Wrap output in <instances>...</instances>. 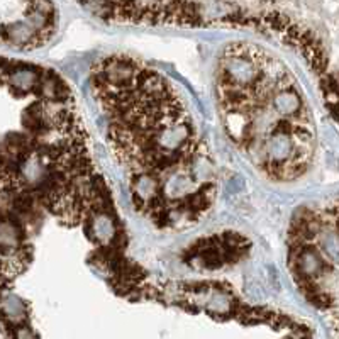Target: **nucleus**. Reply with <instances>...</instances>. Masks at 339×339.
Segmentation results:
<instances>
[{
  "mask_svg": "<svg viewBox=\"0 0 339 339\" xmlns=\"http://www.w3.org/2000/svg\"><path fill=\"white\" fill-rule=\"evenodd\" d=\"M221 114L227 133L273 178L299 177L314 153V128L299 83L278 60L234 45L219 65Z\"/></svg>",
  "mask_w": 339,
  "mask_h": 339,
  "instance_id": "2",
  "label": "nucleus"
},
{
  "mask_svg": "<svg viewBox=\"0 0 339 339\" xmlns=\"http://www.w3.org/2000/svg\"><path fill=\"white\" fill-rule=\"evenodd\" d=\"M7 34H9V37H11L14 43H26L29 37H31V31H27V27L21 26V24H19V26L9 27Z\"/></svg>",
  "mask_w": 339,
  "mask_h": 339,
  "instance_id": "6",
  "label": "nucleus"
},
{
  "mask_svg": "<svg viewBox=\"0 0 339 339\" xmlns=\"http://www.w3.org/2000/svg\"><path fill=\"white\" fill-rule=\"evenodd\" d=\"M0 311L11 321H17V317L21 316V302L16 297H6L0 304Z\"/></svg>",
  "mask_w": 339,
  "mask_h": 339,
  "instance_id": "5",
  "label": "nucleus"
},
{
  "mask_svg": "<svg viewBox=\"0 0 339 339\" xmlns=\"http://www.w3.org/2000/svg\"><path fill=\"white\" fill-rule=\"evenodd\" d=\"M9 80H11V83L16 87V89L29 90V89H32L34 83H36V73L31 70H16L11 76H9Z\"/></svg>",
  "mask_w": 339,
  "mask_h": 339,
  "instance_id": "4",
  "label": "nucleus"
},
{
  "mask_svg": "<svg viewBox=\"0 0 339 339\" xmlns=\"http://www.w3.org/2000/svg\"><path fill=\"white\" fill-rule=\"evenodd\" d=\"M21 248V231L14 226V222L0 221V258L7 256H21L17 253Z\"/></svg>",
  "mask_w": 339,
  "mask_h": 339,
  "instance_id": "3",
  "label": "nucleus"
},
{
  "mask_svg": "<svg viewBox=\"0 0 339 339\" xmlns=\"http://www.w3.org/2000/svg\"><path fill=\"white\" fill-rule=\"evenodd\" d=\"M2 76H4V68L0 66V80H2Z\"/></svg>",
  "mask_w": 339,
  "mask_h": 339,
  "instance_id": "7",
  "label": "nucleus"
},
{
  "mask_svg": "<svg viewBox=\"0 0 339 339\" xmlns=\"http://www.w3.org/2000/svg\"><path fill=\"white\" fill-rule=\"evenodd\" d=\"M99 99L112 119L110 138L134 177L159 185L156 216L212 190V163L197 143L192 117L169 81L131 58H110L97 70Z\"/></svg>",
  "mask_w": 339,
  "mask_h": 339,
  "instance_id": "1",
  "label": "nucleus"
}]
</instances>
